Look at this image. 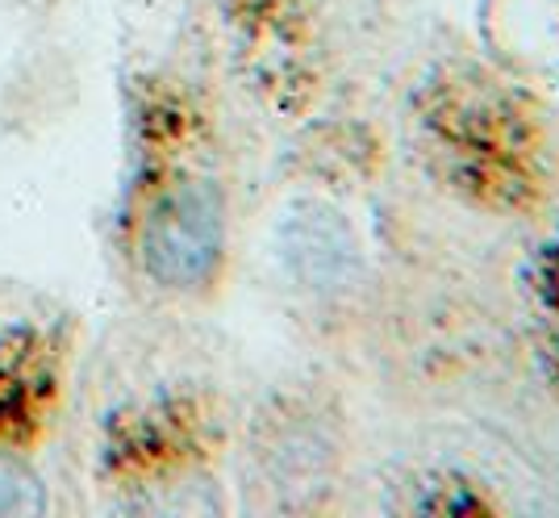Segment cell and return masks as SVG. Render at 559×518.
Here are the masks:
<instances>
[{
  "mask_svg": "<svg viewBox=\"0 0 559 518\" xmlns=\"http://www.w3.org/2000/svg\"><path fill=\"white\" fill-rule=\"evenodd\" d=\"M226 210L213 180L188 176L167 185L142 217L139 256L146 276L164 289H201L222 263Z\"/></svg>",
  "mask_w": 559,
  "mask_h": 518,
  "instance_id": "1",
  "label": "cell"
},
{
  "mask_svg": "<svg viewBox=\"0 0 559 518\" xmlns=\"http://www.w3.org/2000/svg\"><path fill=\"white\" fill-rule=\"evenodd\" d=\"M284 256L297 268V276L309 284H343L347 268L355 263L350 231L334 213H309L293 217L284 231Z\"/></svg>",
  "mask_w": 559,
  "mask_h": 518,
  "instance_id": "2",
  "label": "cell"
}]
</instances>
